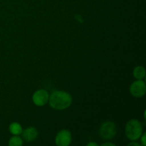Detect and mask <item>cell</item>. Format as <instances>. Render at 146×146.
Segmentation results:
<instances>
[{"instance_id":"cell-1","label":"cell","mask_w":146,"mask_h":146,"mask_svg":"<svg viewBox=\"0 0 146 146\" xmlns=\"http://www.w3.org/2000/svg\"><path fill=\"white\" fill-rule=\"evenodd\" d=\"M49 105L56 110H64L72 104V97L68 93L62 91H55L50 95Z\"/></svg>"},{"instance_id":"cell-2","label":"cell","mask_w":146,"mask_h":146,"mask_svg":"<svg viewBox=\"0 0 146 146\" xmlns=\"http://www.w3.org/2000/svg\"><path fill=\"white\" fill-rule=\"evenodd\" d=\"M125 135L131 141H134L139 139L143 133V126L140 121L131 119L125 125Z\"/></svg>"},{"instance_id":"cell-3","label":"cell","mask_w":146,"mask_h":146,"mask_svg":"<svg viewBox=\"0 0 146 146\" xmlns=\"http://www.w3.org/2000/svg\"><path fill=\"white\" fill-rule=\"evenodd\" d=\"M100 135L104 139L110 140L113 138L115 136L117 133L116 125L113 122L106 121L101 125L100 128Z\"/></svg>"},{"instance_id":"cell-4","label":"cell","mask_w":146,"mask_h":146,"mask_svg":"<svg viewBox=\"0 0 146 146\" xmlns=\"http://www.w3.org/2000/svg\"><path fill=\"white\" fill-rule=\"evenodd\" d=\"M130 92L131 95L136 98H141L143 96L146 92V86L145 82L141 80L134 81L130 87Z\"/></svg>"},{"instance_id":"cell-5","label":"cell","mask_w":146,"mask_h":146,"mask_svg":"<svg viewBox=\"0 0 146 146\" xmlns=\"http://www.w3.org/2000/svg\"><path fill=\"white\" fill-rule=\"evenodd\" d=\"M49 94L46 90L39 89L36 91L32 96V101L35 105L43 106L48 102Z\"/></svg>"},{"instance_id":"cell-6","label":"cell","mask_w":146,"mask_h":146,"mask_svg":"<svg viewBox=\"0 0 146 146\" xmlns=\"http://www.w3.org/2000/svg\"><path fill=\"white\" fill-rule=\"evenodd\" d=\"M55 142L58 146H68L71 142V134L68 130L64 129L57 133Z\"/></svg>"},{"instance_id":"cell-7","label":"cell","mask_w":146,"mask_h":146,"mask_svg":"<svg viewBox=\"0 0 146 146\" xmlns=\"http://www.w3.org/2000/svg\"><path fill=\"white\" fill-rule=\"evenodd\" d=\"M22 137L24 141L27 142H31L34 141L38 136V131L34 127H29L22 131Z\"/></svg>"},{"instance_id":"cell-8","label":"cell","mask_w":146,"mask_h":146,"mask_svg":"<svg viewBox=\"0 0 146 146\" xmlns=\"http://www.w3.org/2000/svg\"><path fill=\"white\" fill-rule=\"evenodd\" d=\"M133 76L135 77L136 79L141 80L145 78V69L144 67L138 66H136L133 70Z\"/></svg>"},{"instance_id":"cell-9","label":"cell","mask_w":146,"mask_h":146,"mask_svg":"<svg viewBox=\"0 0 146 146\" xmlns=\"http://www.w3.org/2000/svg\"><path fill=\"white\" fill-rule=\"evenodd\" d=\"M9 130L10 133L11 134L15 135H20V134H21V133L23 131L21 125L19 123H18L15 122L10 124L9 127Z\"/></svg>"},{"instance_id":"cell-10","label":"cell","mask_w":146,"mask_h":146,"mask_svg":"<svg viewBox=\"0 0 146 146\" xmlns=\"http://www.w3.org/2000/svg\"><path fill=\"white\" fill-rule=\"evenodd\" d=\"M8 144L9 146H21L23 145V141L20 137L14 135L10 138Z\"/></svg>"},{"instance_id":"cell-11","label":"cell","mask_w":146,"mask_h":146,"mask_svg":"<svg viewBox=\"0 0 146 146\" xmlns=\"http://www.w3.org/2000/svg\"><path fill=\"white\" fill-rule=\"evenodd\" d=\"M141 138V144L145 146L146 145V133H143V135H141V136L140 137Z\"/></svg>"},{"instance_id":"cell-12","label":"cell","mask_w":146,"mask_h":146,"mask_svg":"<svg viewBox=\"0 0 146 146\" xmlns=\"http://www.w3.org/2000/svg\"><path fill=\"white\" fill-rule=\"evenodd\" d=\"M102 146H115V144L112 143H103L102 145H101Z\"/></svg>"},{"instance_id":"cell-13","label":"cell","mask_w":146,"mask_h":146,"mask_svg":"<svg viewBox=\"0 0 146 146\" xmlns=\"http://www.w3.org/2000/svg\"><path fill=\"white\" fill-rule=\"evenodd\" d=\"M98 145L96 143H94V142H91V143H88L87 144V146H98Z\"/></svg>"},{"instance_id":"cell-14","label":"cell","mask_w":146,"mask_h":146,"mask_svg":"<svg viewBox=\"0 0 146 146\" xmlns=\"http://www.w3.org/2000/svg\"><path fill=\"white\" fill-rule=\"evenodd\" d=\"M128 146H131V145H135V146H139L140 144L139 143H135V142H132L131 143H129L128 145Z\"/></svg>"}]
</instances>
